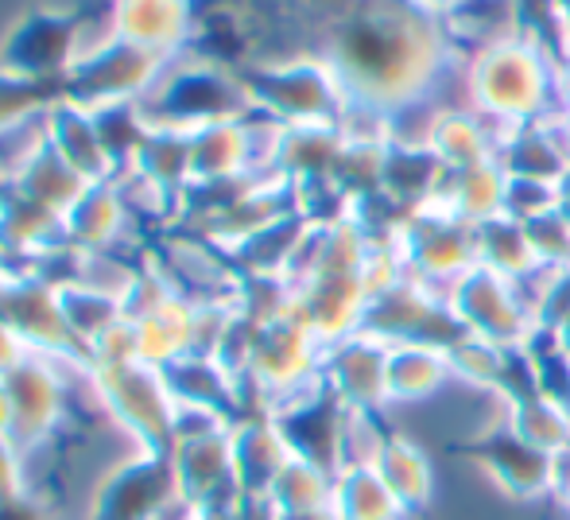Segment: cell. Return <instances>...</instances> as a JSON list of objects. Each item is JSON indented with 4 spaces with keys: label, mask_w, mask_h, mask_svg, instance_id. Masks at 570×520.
<instances>
[{
    "label": "cell",
    "mask_w": 570,
    "mask_h": 520,
    "mask_svg": "<svg viewBox=\"0 0 570 520\" xmlns=\"http://www.w3.org/2000/svg\"><path fill=\"white\" fill-rule=\"evenodd\" d=\"M94 385L109 415L136 439V451H171L175 447V400L167 392L159 365L144 357L114 365H90Z\"/></svg>",
    "instance_id": "6da1fadb"
},
{
    "label": "cell",
    "mask_w": 570,
    "mask_h": 520,
    "mask_svg": "<svg viewBox=\"0 0 570 520\" xmlns=\"http://www.w3.org/2000/svg\"><path fill=\"white\" fill-rule=\"evenodd\" d=\"M179 498L171 451H136L98 482L86 520H159Z\"/></svg>",
    "instance_id": "7a4b0ae2"
},
{
    "label": "cell",
    "mask_w": 570,
    "mask_h": 520,
    "mask_svg": "<svg viewBox=\"0 0 570 520\" xmlns=\"http://www.w3.org/2000/svg\"><path fill=\"white\" fill-rule=\"evenodd\" d=\"M171 462H175V482H179V498L203 520L237 506L240 490H237V470H233V423L203 431V435L175 439Z\"/></svg>",
    "instance_id": "3957f363"
},
{
    "label": "cell",
    "mask_w": 570,
    "mask_h": 520,
    "mask_svg": "<svg viewBox=\"0 0 570 520\" xmlns=\"http://www.w3.org/2000/svg\"><path fill=\"white\" fill-rule=\"evenodd\" d=\"M8 400H12V443L23 459H36L39 451L55 443L62 428V389L47 365L23 357L4 377Z\"/></svg>",
    "instance_id": "277c9868"
},
{
    "label": "cell",
    "mask_w": 570,
    "mask_h": 520,
    "mask_svg": "<svg viewBox=\"0 0 570 520\" xmlns=\"http://www.w3.org/2000/svg\"><path fill=\"white\" fill-rule=\"evenodd\" d=\"M292 459L276 423H237L233 428V470H237L240 498H268L272 482Z\"/></svg>",
    "instance_id": "5b68a950"
},
{
    "label": "cell",
    "mask_w": 570,
    "mask_h": 520,
    "mask_svg": "<svg viewBox=\"0 0 570 520\" xmlns=\"http://www.w3.org/2000/svg\"><path fill=\"white\" fill-rule=\"evenodd\" d=\"M23 470H28V459L20 454V447L8 435H0V506L28 493V474Z\"/></svg>",
    "instance_id": "8992f818"
},
{
    "label": "cell",
    "mask_w": 570,
    "mask_h": 520,
    "mask_svg": "<svg viewBox=\"0 0 570 520\" xmlns=\"http://www.w3.org/2000/svg\"><path fill=\"white\" fill-rule=\"evenodd\" d=\"M0 520H55V513H51V506H47L43 498H31V493H23V498L0 506Z\"/></svg>",
    "instance_id": "52a82bcc"
},
{
    "label": "cell",
    "mask_w": 570,
    "mask_h": 520,
    "mask_svg": "<svg viewBox=\"0 0 570 520\" xmlns=\"http://www.w3.org/2000/svg\"><path fill=\"white\" fill-rule=\"evenodd\" d=\"M20 362H23L20 334H16L12 326L4 323V318H0V377H8V373H12Z\"/></svg>",
    "instance_id": "ba28073f"
},
{
    "label": "cell",
    "mask_w": 570,
    "mask_h": 520,
    "mask_svg": "<svg viewBox=\"0 0 570 520\" xmlns=\"http://www.w3.org/2000/svg\"><path fill=\"white\" fill-rule=\"evenodd\" d=\"M0 435H12V400H8L4 377H0Z\"/></svg>",
    "instance_id": "9c48e42d"
}]
</instances>
